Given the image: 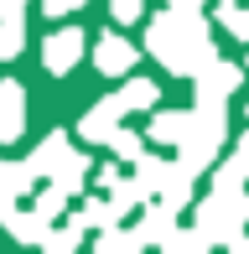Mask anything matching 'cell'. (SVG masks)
I'll list each match as a JSON object with an SVG mask.
<instances>
[{
  "instance_id": "6da1fadb",
  "label": "cell",
  "mask_w": 249,
  "mask_h": 254,
  "mask_svg": "<svg viewBox=\"0 0 249 254\" xmlns=\"http://www.w3.org/2000/svg\"><path fill=\"white\" fill-rule=\"evenodd\" d=\"M145 52L156 63H166V73L177 78H197L202 67L213 63V31H208V16L202 5H166L161 16L145 26Z\"/></svg>"
},
{
  "instance_id": "7a4b0ae2",
  "label": "cell",
  "mask_w": 249,
  "mask_h": 254,
  "mask_svg": "<svg viewBox=\"0 0 249 254\" xmlns=\"http://www.w3.org/2000/svg\"><path fill=\"white\" fill-rule=\"evenodd\" d=\"M223 104L229 99H197V109H192V130H187V140L177 145V161H182L192 177H202V171L218 161V151H223V135H229Z\"/></svg>"
},
{
  "instance_id": "3957f363",
  "label": "cell",
  "mask_w": 249,
  "mask_h": 254,
  "mask_svg": "<svg viewBox=\"0 0 249 254\" xmlns=\"http://www.w3.org/2000/svg\"><path fill=\"white\" fill-rule=\"evenodd\" d=\"M244 223H249V197H244V192H208V202L197 207V228L213 239V244L244 239L239 234Z\"/></svg>"
},
{
  "instance_id": "277c9868",
  "label": "cell",
  "mask_w": 249,
  "mask_h": 254,
  "mask_svg": "<svg viewBox=\"0 0 249 254\" xmlns=\"http://www.w3.org/2000/svg\"><path fill=\"white\" fill-rule=\"evenodd\" d=\"M78 63H83V31L78 26H62V31H52V37L42 42V67H47L52 78L73 73Z\"/></svg>"
},
{
  "instance_id": "5b68a950",
  "label": "cell",
  "mask_w": 249,
  "mask_h": 254,
  "mask_svg": "<svg viewBox=\"0 0 249 254\" xmlns=\"http://www.w3.org/2000/svg\"><path fill=\"white\" fill-rule=\"evenodd\" d=\"M124 114H130V109H124V99H120V94H109V99H99L94 109L83 114V125H78V130H83V140H88V145H109V135L124 125Z\"/></svg>"
},
{
  "instance_id": "8992f818",
  "label": "cell",
  "mask_w": 249,
  "mask_h": 254,
  "mask_svg": "<svg viewBox=\"0 0 249 254\" xmlns=\"http://www.w3.org/2000/svg\"><path fill=\"white\" fill-rule=\"evenodd\" d=\"M135 57H140V47H135V42H124L120 31H109V37H99L94 42V67L104 78H124L135 67Z\"/></svg>"
},
{
  "instance_id": "52a82bcc",
  "label": "cell",
  "mask_w": 249,
  "mask_h": 254,
  "mask_svg": "<svg viewBox=\"0 0 249 254\" xmlns=\"http://www.w3.org/2000/svg\"><path fill=\"white\" fill-rule=\"evenodd\" d=\"M21 130H26V94L16 78H5L0 83V145L21 140Z\"/></svg>"
},
{
  "instance_id": "ba28073f",
  "label": "cell",
  "mask_w": 249,
  "mask_h": 254,
  "mask_svg": "<svg viewBox=\"0 0 249 254\" xmlns=\"http://www.w3.org/2000/svg\"><path fill=\"white\" fill-rule=\"evenodd\" d=\"M47 223H52V218H42L37 207H31V213H21L16 202H0V228H5L10 239H21V244H42Z\"/></svg>"
},
{
  "instance_id": "9c48e42d",
  "label": "cell",
  "mask_w": 249,
  "mask_h": 254,
  "mask_svg": "<svg viewBox=\"0 0 249 254\" xmlns=\"http://www.w3.org/2000/svg\"><path fill=\"white\" fill-rule=\"evenodd\" d=\"M239 78H244V73H239L234 63H218V57H213V63L197 73V99H229L234 88H239Z\"/></svg>"
},
{
  "instance_id": "30bf717a",
  "label": "cell",
  "mask_w": 249,
  "mask_h": 254,
  "mask_svg": "<svg viewBox=\"0 0 249 254\" xmlns=\"http://www.w3.org/2000/svg\"><path fill=\"white\" fill-rule=\"evenodd\" d=\"M187 130H192V114H182V109H156L151 114V140L156 145H182L187 140Z\"/></svg>"
},
{
  "instance_id": "8fae6325",
  "label": "cell",
  "mask_w": 249,
  "mask_h": 254,
  "mask_svg": "<svg viewBox=\"0 0 249 254\" xmlns=\"http://www.w3.org/2000/svg\"><path fill=\"white\" fill-rule=\"evenodd\" d=\"M172 228H177V207L156 202V207H145V213H140L135 234H140V244H166V239H172Z\"/></svg>"
},
{
  "instance_id": "7c38bea8",
  "label": "cell",
  "mask_w": 249,
  "mask_h": 254,
  "mask_svg": "<svg viewBox=\"0 0 249 254\" xmlns=\"http://www.w3.org/2000/svg\"><path fill=\"white\" fill-rule=\"evenodd\" d=\"M37 187V171L31 161H0V202H16Z\"/></svg>"
},
{
  "instance_id": "4fadbf2b",
  "label": "cell",
  "mask_w": 249,
  "mask_h": 254,
  "mask_svg": "<svg viewBox=\"0 0 249 254\" xmlns=\"http://www.w3.org/2000/svg\"><path fill=\"white\" fill-rule=\"evenodd\" d=\"M156 197H161L166 207H177V213L192 202V171L182 166V161H172V166H166V177H161V187H156Z\"/></svg>"
},
{
  "instance_id": "5bb4252c",
  "label": "cell",
  "mask_w": 249,
  "mask_h": 254,
  "mask_svg": "<svg viewBox=\"0 0 249 254\" xmlns=\"http://www.w3.org/2000/svg\"><path fill=\"white\" fill-rule=\"evenodd\" d=\"M88 177H94V161H88V156H78V151H67V156L58 161V171H52L47 182H58V187H67V192H73V197H78Z\"/></svg>"
},
{
  "instance_id": "9a60e30c",
  "label": "cell",
  "mask_w": 249,
  "mask_h": 254,
  "mask_svg": "<svg viewBox=\"0 0 249 254\" xmlns=\"http://www.w3.org/2000/svg\"><path fill=\"white\" fill-rule=\"evenodd\" d=\"M62 156H67V130H52L47 140H42L37 151H31V171H37V177L47 182L52 171H58V161H62Z\"/></svg>"
},
{
  "instance_id": "2e32d148",
  "label": "cell",
  "mask_w": 249,
  "mask_h": 254,
  "mask_svg": "<svg viewBox=\"0 0 249 254\" xmlns=\"http://www.w3.org/2000/svg\"><path fill=\"white\" fill-rule=\"evenodd\" d=\"M140 202H151V192H145V187H140L135 177H120L115 187H109V207H115L120 218H124V213H135Z\"/></svg>"
},
{
  "instance_id": "e0dca14e",
  "label": "cell",
  "mask_w": 249,
  "mask_h": 254,
  "mask_svg": "<svg viewBox=\"0 0 249 254\" xmlns=\"http://www.w3.org/2000/svg\"><path fill=\"white\" fill-rule=\"evenodd\" d=\"M67 223H73V228H109V223H120V213H115L109 202L88 197L83 207H78V213H67Z\"/></svg>"
},
{
  "instance_id": "ac0fdd59",
  "label": "cell",
  "mask_w": 249,
  "mask_h": 254,
  "mask_svg": "<svg viewBox=\"0 0 249 254\" xmlns=\"http://www.w3.org/2000/svg\"><path fill=\"white\" fill-rule=\"evenodd\" d=\"M21 47H26V21L21 16H0V63L21 57Z\"/></svg>"
},
{
  "instance_id": "d6986e66",
  "label": "cell",
  "mask_w": 249,
  "mask_h": 254,
  "mask_svg": "<svg viewBox=\"0 0 249 254\" xmlns=\"http://www.w3.org/2000/svg\"><path fill=\"white\" fill-rule=\"evenodd\" d=\"M120 99H124V109H156V99H161V88H156L151 78H130V83L120 88Z\"/></svg>"
},
{
  "instance_id": "ffe728a7",
  "label": "cell",
  "mask_w": 249,
  "mask_h": 254,
  "mask_svg": "<svg viewBox=\"0 0 249 254\" xmlns=\"http://www.w3.org/2000/svg\"><path fill=\"white\" fill-rule=\"evenodd\" d=\"M213 16H218L223 26L239 37V42H249V10L239 5V0H218V5H213Z\"/></svg>"
},
{
  "instance_id": "44dd1931",
  "label": "cell",
  "mask_w": 249,
  "mask_h": 254,
  "mask_svg": "<svg viewBox=\"0 0 249 254\" xmlns=\"http://www.w3.org/2000/svg\"><path fill=\"white\" fill-rule=\"evenodd\" d=\"M94 249H104V254H115V249H140V234H135V228H120V223H109V228H99Z\"/></svg>"
},
{
  "instance_id": "7402d4cb",
  "label": "cell",
  "mask_w": 249,
  "mask_h": 254,
  "mask_svg": "<svg viewBox=\"0 0 249 254\" xmlns=\"http://www.w3.org/2000/svg\"><path fill=\"white\" fill-rule=\"evenodd\" d=\"M166 166H172V161H161V156H140V161H135V182H140V187L156 197V187H161Z\"/></svg>"
},
{
  "instance_id": "603a6c76",
  "label": "cell",
  "mask_w": 249,
  "mask_h": 254,
  "mask_svg": "<svg viewBox=\"0 0 249 254\" xmlns=\"http://www.w3.org/2000/svg\"><path fill=\"white\" fill-rule=\"evenodd\" d=\"M67 197H73V192H67V187H58V182H47V187L37 192V213H42V218H62Z\"/></svg>"
},
{
  "instance_id": "cb8c5ba5",
  "label": "cell",
  "mask_w": 249,
  "mask_h": 254,
  "mask_svg": "<svg viewBox=\"0 0 249 254\" xmlns=\"http://www.w3.org/2000/svg\"><path fill=\"white\" fill-rule=\"evenodd\" d=\"M109 151H115L120 161H140V156H145V145H140V135H135V130H124V125H120V130L109 135Z\"/></svg>"
},
{
  "instance_id": "d4e9b609",
  "label": "cell",
  "mask_w": 249,
  "mask_h": 254,
  "mask_svg": "<svg viewBox=\"0 0 249 254\" xmlns=\"http://www.w3.org/2000/svg\"><path fill=\"white\" fill-rule=\"evenodd\" d=\"M78 239H83V228H73V223H67V228H52V223H47V234H42V249L62 254V249H73Z\"/></svg>"
},
{
  "instance_id": "484cf974",
  "label": "cell",
  "mask_w": 249,
  "mask_h": 254,
  "mask_svg": "<svg viewBox=\"0 0 249 254\" xmlns=\"http://www.w3.org/2000/svg\"><path fill=\"white\" fill-rule=\"evenodd\" d=\"M140 0H109V16H115V21H124V26H135V21H140Z\"/></svg>"
},
{
  "instance_id": "4316f807",
  "label": "cell",
  "mask_w": 249,
  "mask_h": 254,
  "mask_svg": "<svg viewBox=\"0 0 249 254\" xmlns=\"http://www.w3.org/2000/svg\"><path fill=\"white\" fill-rule=\"evenodd\" d=\"M78 5H88V0H42V16H67Z\"/></svg>"
},
{
  "instance_id": "83f0119b",
  "label": "cell",
  "mask_w": 249,
  "mask_h": 254,
  "mask_svg": "<svg viewBox=\"0 0 249 254\" xmlns=\"http://www.w3.org/2000/svg\"><path fill=\"white\" fill-rule=\"evenodd\" d=\"M94 182H99V187H115V182H120V166H115V161H104V166H94Z\"/></svg>"
},
{
  "instance_id": "f1b7e54d",
  "label": "cell",
  "mask_w": 249,
  "mask_h": 254,
  "mask_svg": "<svg viewBox=\"0 0 249 254\" xmlns=\"http://www.w3.org/2000/svg\"><path fill=\"white\" fill-rule=\"evenodd\" d=\"M26 10V0H0V16H21Z\"/></svg>"
},
{
  "instance_id": "f546056e",
  "label": "cell",
  "mask_w": 249,
  "mask_h": 254,
  "mask_svg": "<svg viewBox=\"0 0 249 254\" xmlns=\"http://www.w3.org/2000/svg\"><path fill=\"white\" fill-rule=\"evenodd\" d=\"M239 161H244V171H249V135H239Z\"/></svg>"
},
{
  "instance_id": "4dcf8cb0",
  "label": "cell",
  "mask_w": 249,
  "mask_h": 254,
  "mask_svg": "<svg viewBox=\"0 0 249 254\" xmlns=\"http://www.w3.org/2000/svg\"><path fill=\"white\" fill-rule=\"evenodd\" d=\"M166 5H208V0H166Z\"/></svg>"
}]
</instances>
